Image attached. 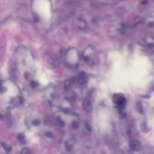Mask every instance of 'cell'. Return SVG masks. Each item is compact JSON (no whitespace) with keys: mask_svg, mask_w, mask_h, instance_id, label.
<instances>
[{"mask_svg":"<svg viewBox=\"0 0 154 154\" xmlns=\"http://www.w3.org/2000/svg\"><path fill=\"white\" fill-rule=\"evenodd\" d=\"M130 148L131 150H133V151H139L141 149V145L140 144V142L137 140H132L130 142Z\"/></svg>","mask_w":154,"mask_h":154,"instance_id":"cell-1","label":"cell"},{"mask_svg":"<svg viewBox=\"0 0 154 154\" xmlns=\"http://www.w3.org/2000/svg\"><path fill=\"white\" fill-rule=\"evenodd\" d=\"M114 102L118 105H122L125 102V98L123 95L121 94H116L114 95Z\"/></svg>","mask_w":154,"mask_h":154,"instance_id":"cell-2","label":"cell"},{"mask_svg":"<svg viewBox=\"0 0 154 154\" xmlns=\"http://www.w3.org/2000/svg\"><path fill=\"white\" fill-rule=\"evenodd\" d=\"M83 106H84V109L87 111H91V104H90V101L88 100H84V103H83Z\"/></svg>","mask_w":154,"mask_h":154,"instance_id":"cell-3","label":"cell"},{"mask_svg":"<svg viewBox=\"0 0 154 154\" xmlns=\"http://www.w3.org/2000/svg\"><path fill=\"white\" fill-rule=\"evenodd\" d=\"M20 154H31V151L29 148H23L21 150Z\"/></svg>","mask_w":154,"mask_h":154,"instance_id":"cell-4","label":"cell"},{"mask_svg":"<svg viewBox=\"0 0 154 154\" xmlns=\"http://www.w3.org/2000/svg\"><path fill=\"white\" fill-rule=\"evenodd\" d=\"M18 139H19V141H21L22 143L25 142V138H24L23 135H22V138H21V135H19V136H18Z\"/></svg>","mask_w":154,"mask_h":154,"instance_id":"cell-5","label":"cell"}]
</instances>
